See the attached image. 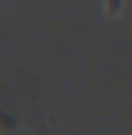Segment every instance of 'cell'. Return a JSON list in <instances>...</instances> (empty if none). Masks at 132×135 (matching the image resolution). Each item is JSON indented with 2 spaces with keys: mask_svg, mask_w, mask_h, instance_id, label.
I'll return each mask as SVG.
<instances>
[{
  "mask_svg": "<svg viewBox=\"0 0 132 135\" xmlns=\"http://www.w3.org/2000/svg\"><path fill=\"white\" fill-rule=\"evenodd\" d=\"M122 3L125 0H106V17H116V13L122 10Z\"/></svg>",
  "mask_w": 132,
  "mask_h": 135,
  "instance_id": "cell-1",
  "label": "cell"
}]
</instances>
